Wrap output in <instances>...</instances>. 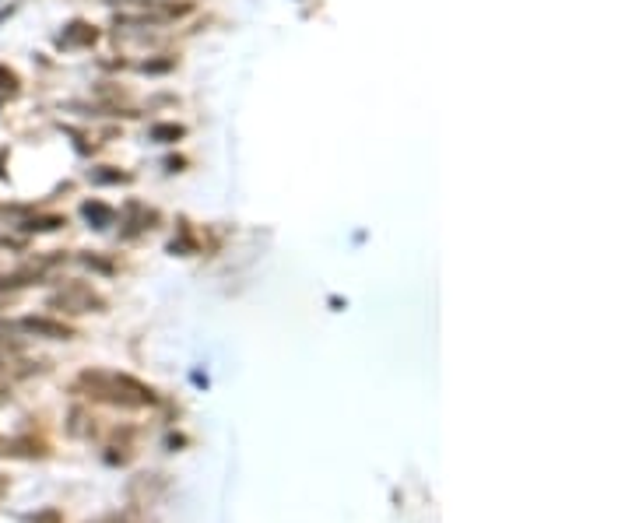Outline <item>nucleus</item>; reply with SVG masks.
I'll return each mask as SVG.
<instances>
[{"label": "nucleus", "mask_w": 632, "mask_h": 523, "mask_svg": "<svg viewBox=\"0 0 632 523\" xmlns=\"http://www.w3.org/2000/svg\"><path fill=\"white\" fill-rule=\"evenodd\" d=\"M0 95H4V99L18 95V74L8 71V67H0Z\"/></svg>", "instance_id": "nucleus-8"}, {"label": "nucleus", "mask_w": 632, "mask_h": 523, "mask_svg": "<svg viewBox=\"0 0 632 523\" xmlns=\"http://www.w3.org/2000/svg\"><path fill=\"white\" fill-rule=\"evenodd\" d=\"M183 134H187V130H183L180 123H158V127H151V141H158V144H173V141H180Z\"/></svg>", "instance_id": "nucleus-6"}, {"label": "nucleus", "mask_w": 632, "mask_h": 523, "mask_svg": "<svg viewBox=\"0 0 632 523\" xmlns=\"http://www.w3.org/2000/svg\"><path fill=\"white\" fill-rule=\"evenodd\" d=\"M95 39H99L95 25H88V22H71V25H67V29L57 36V46H64V50H74V46H92Z\"/></svg>", "instance_id": "nucleus-4"}, {"label": "nucleus", "mask_w": 632, "mask_h": 523, "mask_svg": "<svg viewBox=\"0 0 632 523\" xmlns=\"http://www.w3.org/2000/svg\"><path fill=\"white\" fill-rule=\"evenodd\" d=\"M81 215H85V222H92V229H109V225H113V218H116V211L109 208V204H102V201H85Z\"/></svg>", "instance_id": "nucleus-5"}, {"label": "nucleus", "mask_w": 632, "mask_h": 523, "mask_svg": "<svg viewBox=\"0 0 632 523\" xmlns=\"http://www.w3.org/2000/svg\"><path fill=\"white\" fill-rule=\"evenodd\" d=\"M106 523H116V520H106Z\"/></svg>", "instance_id": "nucleus-11"}, {"label": "nucleus", "mask_w": 632, "mask_h": 523, "mask_svg": "<svg viewBox=\"0 0 632 523\" xmlns=\"http://www.w3.org/2000/svg\"><path fill=\"white\" fill-rule=\"evenodd\" d=\"M50 309H64V313H102L106 309V299L99 292H92L81 281H71L60 292L50 295Z\"/></svg>", "instance_id": "nucleus-2"}, {"label": "nucleus", "mask_w": 632, "mask_h": 523, "mask_svg": "<svg viewBox=\"0 0 632 523\" xmlns=\"http://www.w3.org/2000/svg\"><path fill=\"white\" fill-rule=\"evenodd\" d=\"M78 390H85V397H92V401L113 404V408H127V411L151 408V404L158 401L151 387H144L134 376H120V373H81Z\"/></svg>", "instance_id": "nucleus-1"}, {"label": "nucleus", "mask_w": 632, "mask_h": 523, "mask_svg": "<svg viewBox=\"0 0 632 523\" xmlns=\"http://www.w3.org/2000/svg\"><path fill=\"white\" fill-rule=\"evenodd\" d=\"M4 488H8V478H0V495H4Z\"/></svg>", "instance_id": "nucleus-10"}, {"label": "nucleus", "mask_w": 632, "mask_h": 523, "mask_svg": "<svg viewBox=\"0 0 632 523\" xmlns=\"http://www.w3.org/2000/svg\"><path fill=\"white\" fill-rule=\"evenodd\" d=\"M18 330L29 337H50V341H71L74 330L60 320H50V316H25V320H15Z\"/></svg>", "instance_id": "nucleus-3"}, {"label": "nucleus", "mask_w": 632, "mask_h": 523, "mask_svg": "<svg viewBox=\"0 0 632 523\" xmlns=\"http://www.w3.org/2000/svg\"><path fill=\"white\" fill-rule=\"evenodd\" d=\"M130 180V176H127V172H92V183H127Z\"/></svg>", "instance_id": "nucleus-9"}, {"label": "nucleus", "mask_w": 632, "mask_h": 523, "mask_svg": "<svg viewBox=\"0 0 632 523\" xmlns=\"http://www.w3.org/2000/svg\"><path fill=\"white\" fill-rule=\"evenodd\" d=\"M60 225H64V218L46 215V218H32V222H25L22 229L25 232H53V229H60Z\"/></svg>", "instance_id": "nucleus-7"}]
</instances>
